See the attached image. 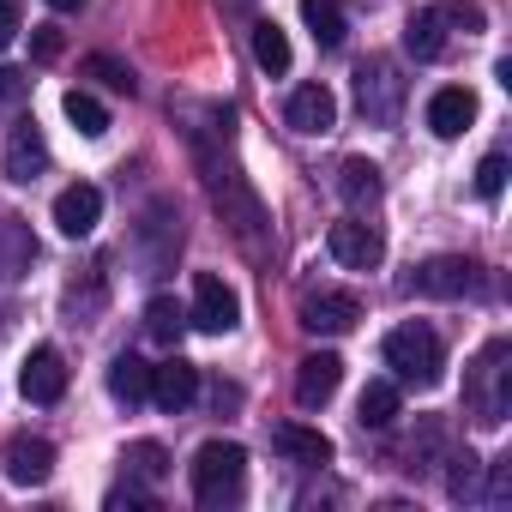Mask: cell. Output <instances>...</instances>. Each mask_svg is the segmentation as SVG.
I'll return each instance as SVG.
<instances>
[{
    "mask_svg": "<svg viewBox=\"0 0 512 512\" xmlns=\"http://www.w3.org/2000/svg\"><path fill=\"white\" fill-rule=\"evenodd\" d=\"M193 151H199V145H193ZM199 163H205V181H211V199H217L223 223H229L247 247H260V235H266V205H260V193L247 187V175H241L235 163L211 157V151H199Z\"/></svg>",
    "mask_w": 512,
    "mask_h": 512,
    "instance_id": "7a4b0ae2",
    "label": "cell"
},
{
    "mask_svg": "<svg viewBox=\"0 0 512 512\" xmlns=\"http://www.w3.org/2000/svg\"><path fill=\"white\" fill-rule=\"evenodd\" d=\"M181 326H187V314H181L169 296H151V302H145V332H151L157 344H175V338H181Z\"/></svg>",
    "mask_w": 512,
    "mask_h": 512,
    "instance_id": "83f0119b",
    "label": "cell"
},
{
    "mask_svg": "<svg viewBox=\"0 0 512 512\" xmlns=\"http://www.w3.org/2000/svg\"><path fill=\"white\" fill-rule=\"evenodd\" d=\"M302 25L314 31L320 49H344V37H350V19L338 0H302Z\"/></svg>",
    "mask_w": 512,
    "mask_h": 512,
    "instance_id": "603a6c76",
    "label": "cell"
},
{
    "mask_svg": "<svg viewBox=\"0 0 512 512\" xmlns=\"http://www.w3.org/2000/svg\"><path fill=\"white\" fill-rule=\"evenodd\" d=\"M398 410H404L398 380H368V386H362V398H356L362 428H392V422H398Z\"/></svg>",
    "mask_w": 512,
    "mask_h": 512,
    "instance_id": "7402d4cb",
    "label": "cell"
},
{
    "mask_svg": "<svg viewBox=\"0 0 512 512\" xmlns=\"http://www.w3.org/2000/svg\"><path fill=\"white\" fill-rule=\"evenodd\" d=\"M338 386H344V362L332 350H314L296 362V404L302 410H326L338 398Z\"/></svg>",
    "mask_w": 512,
    "mask_h": 512,
    "instance_id": "4fadbf2b",
    "label": "cell"
},
{
    "mask_svg": "<svg viewBox=\"0 0 512 512\" xmlns=\"http://www.w3.org/2000/svg\"><path fill=\"white\" fill-rule=\"evenodd\" d=\"M500 187H506V157L488 151V157L476 163V193H482V199H500Z\"/></svg>",
    "mask_w": 512,
    "mask_h": 512,
    "instance_id": "f546056e",
    "label": "cell"
},
{
    "mask_svg": "<svg viewBox=\"0 0 512 512\" xmlns=\"http://www.w3.org/2000/svg\"><path fill=\"white\" fill-rule=\"evenodd\" d=\"M247 488V452L235 440H205L193 452V500L199 506H235Z\"/></svg>",
    "mask_w": 512,
    "mask_h": 512,
    "instance_id": "5b68a950",
    "label": "cell"
},
{
    "mask_svg": "<svg viewBox=\"0 0 512 512\" xmlns=\"http://www.w3.org/2000/svg\"><path fill=\"white\" fill-rule=\"evenodd\" d=\"M19 31H25V0H0V49H13Z\"/></svg>",
    "mask_w": 512,
    "mask_h": 512,
    "instance_id": "1f68e13d",
    "label": "cell"
},
{
    "mask_svg": "<svg viewBox=\"0 0 512 512\" xmlns=\"http://www.w3.org/2000/svg\"><path fill=\"white\" fill-rule=\"evenodd\" d=\"M356 109L368 115V127H392L404 109V79L392 61H362L356 67Z\"/></svg>",
    "mask_w": 512,
    "mask_h": 512,
    "instance_id": "52a82bcc",
    "label": "cell"
},
{
    "mask_svg": "<svg viewBox=\"0 0 512 512\" xmlns=\"http://www.w3.org/2000/svg\"><path fill=\"white\" fill-rule=\"evenodd\" d=\"M452 464H458V470H452V482H446V488H452V500H476V470H482V464H476L470 452H464V458H452Z\"/></svg>",
    "mask_w": 512,
    "mask_h": 512,
    "instance_id": "4dcf8cb0",
    "label": "cell"
},
{
    "mask_svg": "<svg viewBox=\"0 0 512 512\" xmlns=\"http://www.w3.org/2000/svg\"><path fill=\"white\" fill-rule=\"evenodd\" d=\"M31 97V79L19 67H0V103H25Z\"/></svg>",
    "mask_w": 512,
    "mask_h": 512,
    "instance_id": "836d02e7",
    "label": "cell"
},
{
    "mask_svg": "<svg viewBox=\"0 0 512 512\" xmlns=\"http://www.w3.org/2000/svg\"><path fill=\"white\" fill-rule=\"evenodd\" d=\"M410 290L416 296H434V302H458V296H476L482 290V266L464 260V253H434L410 272Z\"/></svg>",
    "mask_w": 512,
    "mask_h": 512,
    "instance_id": "8992f818",
    "label": "cell"
},
{
    "mask_svg": "<svg viewBox=\"0 0 512 512\" xmlns=\"http://www.w3.org/2000/svg\"><path fill=\"white\" fill-rule=\"evenodd\" d=\"M296 314H302V326H308L314 338H344V332L362 320V302H356L350 290H308Z\"/></svg>",
    "mask_w": 512,
    "mask_h": 512,
    "instance_id": "9c48e42d",
    "label": "cell"
},
{
    "mask_svg": "<svg viewBox=\"0 0 512 512\" xmlns=\"http://www.w3.org/2000/svg\"><path fill=\"white\" fill-rule=\"evenodd\" d=\"M145 398H157L169 416H175V410H187V404L199 398V368H193V362H181V356H169L163 368H151V392H145Z\"/></svg>",
    "mask_w": 512,
    "mask_h": 512,
    "instance_id": "e0dca14e",
    "label": "cell"
},
{
    "mask_svg": "<svg viewBox=\"0 0 512 512\" xmlns=\"http://www.w3.org/2000/svg\"><path fill=\"white\" fill-rule=\"evenodd\" d=\"M49 7H55V13H79V7H85V0H49Z\"/></svg>",
    "mask_w": 512,
    "mask_h": 512,
    "instance_id": "d590c367",
    "label": "cell"
},
{
    "mask_svg": "<svg viewBox=\"0 0 512 512\" xmlns=\"http://www.w3.org/2000/svg\"><path fill=\"white\" fill-rule=\"evenodd\" d=\"M482 25H488V19H482L476 0H440V7L410 13V25H404V49H410L416 61H440V55L452 49V31L476 37Z\"/></svg>",
    "mask_w": 512,
    "mask_h": 512,
    "instance_id": "3957f363",
    "label": "cell"
},
{
    "mask_svg": "<svg viewBox=\"0 0 512 512\" xmlns=\"http://www.w3.org/2000/svg\"><path fill=\"white\" fill-rule=\"evenodd\" d=\"M19 392H25L31 404H61V392H67V362H61L55 344H37V350L25 356V368H19Z\"/></svg>",
    "mask_w": 512,
    "mask_h": 512,
    "instance_id": "5bb4252c",
    "label": "cell"
},
{
    "mask_svg": "<svg viewBox=\"0 0 512 512\" xmlns=\"http://www.w3.org/2000/svg\"><path fill=\"white\" fill-rule=\"evenodd\" d=\"M199 332H211V338H223V332H235L241 326V302H235V290L217 278V272H199L193 278V314H187Z\"/></svg>",
    "mask_w": 512,
    "mask_h": 512,
    "instance_id": "ba28073f",
    "label": "cell"
},
{
    "mask_svg": "<svg viewBox=\"0 0 512 512\" xmlns=\"http://www.w3.org/2000/svg\"><path fill=\"white\" fill-rule=\"evenodd\" d=\"M0 464H7V482L13 488H43L55 476V446L43 434H13L7 452H0Z\"/></svg>",
    "mask_w": 512,
    "mask_h": 512,
    "instance_id": "7c38bea8",
    "label": "cell"
},
{
    "mask_svg": "<svg viewBox=\"0 0 512 512\" xmlns=\"http://www.w3.org/2000/svg\"><path fill=\"white\" fill-rule=\"evenodd\" d=\"M61 109H67V121H73L85 139H103V133H109V109H103L91 91H67V97H61Z\"/></svg>",
    "mask_w": 512,
    "mask_h": 512,
    "instance_id": "484cf974",
    "label": "cell"
},
{
    "mask_svg": "<svg viewBox=\"0 0 512 512\" xmlns=\"http://www.w3.org/2000/svg\"><path fill=\"white\" fill-rule=\"evenodd\" d=\"M31 260H37V235H31V223L25 217H0V284H13V278H25L31 272Z\"/></svg>",
    "mask_w": 512,
    "mask_h": 512,
    "instance_id": "d6986e66",
    "label": "cell"
},
{
    "mask_svg": "<svg viewBox=\"0 0 512 512\" xmlns=\"http://www.w3.org/2000/svg\"><path fill=\"white\" fill-rule=\"evenodd\" d=\"M61 49H67V43H61L55 25H37V31H31V55H37V61H61Z\"/></svg>",
    "mask_w": 512,
    "mask_h": 512,
    "instance_id": "d6a6232c",
    "label": "cell"
},
{
    "mask_svg": "<svg viewBox=\"0 0 512 512\" xmlns=\"http://www.w3.org/2000/svg\"><path fill=\"white\" fill-rule=\"evenodd\" d=\"M284 121H290L296 133H332V127H338V97H332L326 85H296L290 103H284Z\"/></svg>",
    "mask_w": 512,
    "mask_h": 512,
    "instance_id": "9a60e30c",
    "label": "cell"
},
{
    "mask_svg": "<svg viewBox=\"0 0 512 512\" xmlns=\"http://www.w3.org/2000/svg\"><path fill=\"white\" fill-rule=\"evenodd\" d=\"M338 193H344L350 211H374V205H380V169H374L368 157H344V169H338Z\"/></svg>",
    "mask_w": 512,
    "mask_h": 512,
    "instance_id": "44dd1931",
    "label": "cell"
},
{
    "mask_svg": "<svg viewBox=\"0 0 512 512\" xmlns=\"http://www.w3.org/2000/svg\"><path fill=\"white\" fill-rule=\"evenodd\" d=\"M470 121H476V97H470L464 85H440V91L428 97V127H434V139H458Z\"/></svg>",
    "mask_w": 512,
    "mask_h": 512,
    "instance_id": "ac0fdd59",
    "label": "cell"
},
{
    "mask_svg": "<svg viewBox=\"0 0 512 512\" xmlns=\"http://www.w3.org/2000/svg\"><path fill=\"white\" fill-rule=\"evenodd\" d=\"M97 217H103V193H97L91 181H73V187L55 199V229H61L67 241H85V235L97 229Z\"/></svg>",
    "mask_w": 512,
    "mask_h": 512,
    "instance_id": "2e32d148",
    "label": "cell"
},
{
    "mask_svg": "<svg viewBox=\"0 0 512 512\" xmlns=\"http://www.w3.org/2000/svg\"><path fill=\"white\" fill-rule=\"evenodd\" d=\"M121 464H127L139 482H163V476H169V452H163L157 440H133V446L121 452Z\"/></svg>",
    "mask_w": 512,
    "mask_h": 512,
    "instance_id": "4316f807",
    "label": "cell"
},
{
    "mask_svg": "<svg viewBox=\"0 0 512 512\" xmlns=\"http://www.w3.org/2000/svg\"><path fill=\"white\" fill-rule=\"evenodd\" d=\"M506 362H512V344L494 338V344H482V356L464 374V410L476 428H500L512 416V368Z\"/></svg>",
    "mask_w": 512,
    "mask_h": 512,
    "instance_id": "6da1fadb",
    "label": "cell"
},
{
    "mask_svg": "<svg viewBox=\"0 0 512 512\" xmlns=\"http://www.w3.org/2000/svg\"><path fill=\"white\" fill-rule=\"evenodd\" d=\"M43 169H49V139H43L37 115H19V121L7 127V181L31 187Z\"/></svg>",
    "mask_w": 512,
    "mask_h": 512,
    "instance_id": "8fae6325",
    "label": "cell"
},
{
    "mask_svg": "<svg viewBox=\"0 0 512 512\" xmlns=\"http://www.w3.org/2000/svg\"><path fill=\"white\" fill-rule=\"evenodd\" d=\"M85 73H91V79H103V85H109V91H121V97H133V85H139V79H133V67H127V61H115V55H91V61H85Z\"/></svg>",
    "mask_w": 512,
    "mask_h": 512,
    "instance_id": "f1b7e54d",
    "label": "cell"
},
{
    "mask_svg": "<svg viewBox=\"0 0 512 512\" xmlns=\"http://www.w3.org/2000/svg\"><path fill=\"white\" fill-rule=\"evenodd\" d=\"M253 61H260V73H272V79H284V73H290V37H284L272 19L253 25Z\"/></svg>",
    "mask_w": 512,
    "mask_h": 512,
    "instance_id": "d4e9b609",
    "label": "cell"
},
{
    "mask_svg": "<svg viewBox=\"0 0 512 512\" xmlns=\"http://www.w3.org/2000/svg\"><path fill=\"white\" fill-rule=\"evenodd\" d=\"M326 247H332V260H338V266H350V272H374V266L386 260V241H380V229H374V223H362V217H344V223H332Z\"/></svg>",
    "mask_w": 512,
    "mask_h": 512,
    "instance_id": "30bf717a",
    "label": "cell"
},
{
    "mask_svg": "<svg viewBox=\"0 0 512 512\" xmlns=\"http://www.w3.org/2000/svg\"><path fill=\"white\" fill-rule=\"evenodd\" d=\"M272 446H278L284 458H296V464H308V470H320V464H332V440H326L320 428H308V422H278V428H272Z\"/></svg>",
    "mask_w": 512,
    "mask_h": 512,
    "instance_id": "ffe728a7",
    "label": "cell"
},
{
    "mask_svg": "<svg viewBox=\"0 0 512 512\" xmlns=\"http://www.w3.org/2000/svg\"><path fill=\"white\" fill-rule=\"evenodd\" d=\"M121 506H127V512H145L151 494H139V488H115V494H109V512H121Z\"/></svg>",
    "mask_w": 512,
    "mask_h": 512,
    "instance_id": "e575fe53",
    "label": "cell"
},
{
    "mask_svg": "<svg viewBox=\"0 0 512 512\" xmlns=\"http://www.w3.org/2000/svg\"><path fill=\"white\" fill-rule=\"evenodd\" d=\"M109 392H115L121 404H139V398L151 392V362H139L133 350H121V356L109 362Z\"/></svg>",
    "mask_w": 512,
    "mask_h": 512,
    "instance_id": "cb8c5ba5",
    "label": "cell"
},
{
    "mask_svg": "<svg viewBox=\"0 0 512 512\" xmlns=\"http://www.w3.org/2000/svg\"><path fill=\"white\" fill-rule=\"evenodd\" d=\"M380 356H386V368L404 380V386H440V368H446V344H440V332L434 326H398V332H386V344H380Z\"/></svg>",
    "mask_w": 512,
    "mask_h": 512,
    "instance_id": "277c9868",
    "label": "cell"
}]
</instances>
